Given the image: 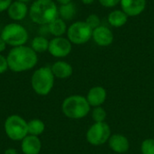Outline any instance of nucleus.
Wrapping results in <instances>:
<instances>
[{
	"label": "nucleus",
	"instance_id": "f03ea898",
	"mask_svg": "<svg viewBox=\"0 0 154 154\" xmlns=\"http://www.w3.org/2000/svg\"><path fill=\"white\" fill-rule=\"evenodd\" d=\"M29 16L36 24L48 25L59 17L58 6L53 0H35L29 8Z\"/></svg>",
	"mask_w": 154,
	"mask_h": 154
},
{
	"label": "nucleus",
	"instance_id": "412c9836",
	"mask_svg": "<svg viewBox=\"0 0 154 154\" xmlns=\"http://www.w3.org/2000/svg\"><path fill=\"white\" fill-rule=\"evenodd\" d=\"M27 126H28V134L30 135L39 136L42 134L45 130L44 123L41 119H38V118L30 120L27 124Z\"/></svg>",
	"mask_w": 154,
	"mask_h": 154
},
{
	"label": "nucleus",
	"instance_id": "bb28decb",
	"mask_svg": "<svg viewBox=\"0 0 154 154\" xmlns=\"http://www.w3.org/2000/svg\"><path fill=\"white\" fill-rule=\"evenodd\" d=\"M12 3L13 0H0V13L6 11Z\"/></svg>",
	"mask_w": 154,
	"mask_h": 154
},
{
	"label": "nucleus",
	"instance_id": "f257e3e1",
	"mask_svg": "<svg viewBox=\"0 0 154 154\" xmlns=\"http://www.w3.org/2000/svg\"><path fill=\"white\" fill-rule=\"evenodd\" d=\"M8 68L13 72H24L33 69L38 62L37 53L26 45L13 47L7 56Z\"/></svg>",
	"mask_w": 154,
	"mask_h": 154
},
{
	"label": "nucleus",
	"instance_id": "20e7f679",
	"mask_svg": "<svg viewBox=\"0 0 154 154\" xmlns=\"http://www.w3.org/2000/svg\"><path fill=\"white\" fill-rule=\"evenodd\" d=\"M61 109L67 117L70 119H80L89 113L90 105L86 97L74 95L64 99Z\"/></svg>",
	"mask_w": 154,
	"mask_h": 154
},
{
	"label": "nucleus",
	"instance_id": "9d476101",
	"mask_svg": "<svg viewBox=\"0 0 154 154\" xmlns=\"http://www.w3.org/2000/svg\"><path fill=\"white\" fill-rule=\"evenodd\" d=\"M120 5L127 16L134 17L140 15L145 10L147 0H121Z\"/></svg>",
	"mask_w": 154,
	"mask_h": 154
},
{
	"label": "nucleus",
	"instance_id": "7ed1b4c3",
	"mask_svg": "<svg viewBox=\"0 0 154 154\" xmlns=\"http://www.w3.org/2000/svg\"><path fill=\"white\" fill-rule=\"evenodd\" d=\"M55 77L51 67L37 69L32 75L31 86L32 90L39 96H47L54 86Z\"/></svg>",
	"mask_w": 154,
	"mask_h": 154
},
{
	"label": "nucleus",
	"instance_id": "1a4fd4ad",
	"mask_svg": "<svg viewBox=\"0 0 154 154\" xmlns=\"http://www.w3.org/2000/svg\"><path fill=\"white\" fill-rule=\"evenodd\" d=\"M72 50V43L68 38L54 37L50 41L48 51L50 54L55 58H64L67 57Z\"/></svg>",
	"mask_w": 154,
	"mask_h": 154
},
{
	"label": "nucleus",
	"instance_id": "9b49d317",
	"mask_svg": "<svg viewBox=\"0 0 154 154\" xmlns=\"http://www.w3.org/2000/svg\"><path fill=\"white\" fill-rule=\"evenodd\" d=\"M92 39L96 44L102 47H106L112 44L114 41L113 32L106 26L100 25L93 30Z\"/></svg>",
	"mask_w": 154,
	"mask_h": 154
},
{
	"label": "nucleus",
	"instance_id": "f3484780",
	"mask_svg": "<svg viewBox=\"0 0 154 154\" xmlns=\"http://www.w3.org/2000/svg\"><path fill=\"white\" fill-rule=\"evenodd\" d=\"M127 19H128V16L122 9L121 10H114L107 16L108 23L111 26L116 27V28L124 26L127 23Z\"/></svg>",
	"mask_w": 154,
	"mask_h": 154
},
{
	"label": "nucleus",
	"instance_id": "ddd939ff",
	"mask_svg": "<svg viewBox=\"0 0 154 154\" xmlns=\"http://www.w3.org/2000/svg\"><path fill=\"white\" fill-rule=\"evenodd\" d=\"M7 13L12 20L21 21L26 17L27 14H29V9L26 3L14 0L7 9Z\"/></svg>",
	"mask_w": 154,
	"mask_h": 154
},
{
	"label": "nucleus",
	"instance_id": "0eeeda50",
	"mask_svg": "<svg viewBox=\"0 0 154 154\" xmlns=\"http://www.w3.org/2000/svg\"><path fill=\"white\" fill-rule=\"evenodd\" d=\"M93 30L85 21H78L68 27V39L72 44L81 45L87 43L92 38Z\"/></svg>",
	"mask_w": 154,
	"mask_h": 154
},
{
	"label": "nucleus",
	"instance_id": "6e6552de",
	"mask_svg": "<svg viewBox=\"0 0 154 154\" xmlns=\"http://www.w3.org/2000/svg\"><path fill=\"white\" fill-rule=\"evenodd\" d=\"M111 130L106 123H95L87 133V140L93 145H101L109 140Z\"/></svg>",
	"mask_w": 154,
	"mask_h": 154
},
{
	"label": "nucleus",
	"instance_id": "39448f33",
	"mask_svg": "<svg viewBox=\"0 0 154 154\" xmlns=\"http://www.w3.org/2000/svg\"><path fill=\"white\" fill-rule=\"evenodd\" d=\"M28 122L18 115L9 116L4 124V130L6 136L14 142H21L28 135Z\"/></svg>",
	"mask_w": 154,
	"mask_h": 154
},
{
	"label": "nucleus",
	"instance_id": "c756f323",
	"mask_svg": "<svg viewBox=\"0 0 154 154\" xmlns=\"http://www.w3.org/2000/svg\"><path fill=\"white\" fill-rule=\"evenodd\" d=\"M57 3H59L60 5H66V4H69V3H71L72 0H55Z\"/></svg>",
	"mask_w": 154,
	"mask_h": 154
},
{
	"label": "nucleus",
	"instance_id": "a878e982",
	"mask_svg": "<svg viewBox=\"0 0 154 154\" xmlns=\"http://www.w3.org/2000/svg\"><path fill=\"white\" fill-rule=\"evenodd\" d=\"M7 69H9L7 59H6V57L0 54V74L5 73Z\"/></svg>",
	"mask_w": 154,
	"mask_h": 154
},
{
	"label": "nucleus",
	"instance_id": "7c9ffc66",
	"mask_svg": "<svg viewBox=\"0 0 154 154\" xmlns=\"http://www.w3.org/2000/svg\"><path fill=\"white\" fill-rule=\"evenodd\" d=\"M84 5H91V4H93L94 3V1L95 0H80Z\"/></svg>",
	"mask_w": 154,
	"mask_h": 154
},
{
	"label": "nucleus",
	"instance_id": "393cba45",
	"mask_svg": "<svg viewBox=\"0 0 154 154\" xmlns=\"http://www.w3.org/2000/svg\"><path fill=\"white\" fill-rule=\"evenodd\" d=\"M98 1L103 6H105L106 8L115 7L121 2V0H98Z\"/></svg>",
	"mask_w": 154,
	"mask_h": 154
},
{
	"label": "nucleus",
	"instance_id": "2eb2a0df",
	"mask_svg": "<svg viewBox=\"0 0 154 154\" xmlns=\"http://www.w3.org/2000/svg\"><path fill=\"white\" fill-rule=\"evenodd\" d=\"M106 97V92L105 88L102 87H95L89 90L87 97V100L90 106H99L105 102Z\"/></svg>",
	"mask_w": 154,
	"mask_h": 154
},
{
	"label": "nucleus",
	"instance_id": "2f4dec72",
	"mask_svg": "<svg viewBox=\"0 0 154 154\" xmlns=\"http://www.w3.org/2000/svg\"><path fill=\"white\" fill-rule=\"evenodd\" d=\"M17 1H21V2H23V3H27V2H29L31 0H17Z\"/></svg>",
	"mask_w": 154,
	"mask_h": 154
},
{
	"label": "nucleus",
	"instance_id": "5701e85b",
	"mask_svg": "<svg viewBox=\"0 0 154 154\" xmlns=\"http://www.w3.org/2000/svg\"><path fill=\"white\" fill-rule=\"evenodd\" d=\"M143 154H154V140L147 139L142 144Z\"/></svg>",
	"mask_w": 154,
	"mask_h": 154
},
{
	"label": "nucleus",
	"instance_id": "c85d7f7f",
	"mask_svg": "<svg viewBox=\"0 0 154 154\" xmlns=\"http://www.w3.org/2000/svg\"><path fill=\"white\" fill-rule=\"evenodd\" d=\"M4 154H18L17 151L15 149H13V148H9V149H6L5 151Z\"/></svg>",
	"mask_w": 154,
	"mask_h": 154
},
{
	"label": "nucleus",
	"instance_id": "cd10ccee",
	"mask_svg": "<svg viewBox=\"0 0 154 154\" xmlns=\"http://www.w3.org/2000/svg\"><path fill=\"white\" fill-rule=\"evenodd\" d=\"M6 43H5V42L3 40V38L0 36V53L1 52H3L5 50V48H6Z\"/></svg>",
	"mask_w": 154,
	"mask_h": 154
},
{
	"label": "nucleus",
	"instance_id": "b1692460",
	"mask_svg": "<svg viewBox=\"0 0 154 154\" xmlns=\"http://www.w3.org/2000/svg\"><path fill=\"white\" fill-rule=\"evenodd\" d=\"M89 26H90V28L92 29V30H94V29H96L97 27H98V26H100L101 24H100V18L97 15V14H89L88 17H87V19H86V21H85Z\"/></svg>",
	"mask_w": 154,
	"mask_h": 154
},
{
	"label": "nucleus",
	"instance_id": "6ab92c4d",
	"mask_svg": "<svg viewBox=\"0 0 154 154\" xmlns=\"http://www.w3.org/2000/svg\"><path fill=\"white\" fill-rule=\"evenodd\" d=\"M76 5L71 2L66 5H61L58 7L59 17L63 19L64 21L72 20L76 14Z\"/></svg>",
	"mask_w": 154,
	"mask_h": 154
},
{
	"label": "nucleus",
	"instance_id": "a211bd4d",
	"mask_svg": "<svg viewBox=\"0 0 154 154\" xmlns=\"http://www.w3.org/2000/svg\"><path fill=\"white\" fill-rule=\"evenodd\" d=\"M49 32L54 37H61L67 32L68 27L66 22L60 17H57L48 24Z\"/></svg>",
	"mask_w": 154,
	"mask_h": 154
},
{
	"label": "nucleus",
	"instance_id": "4468645a",
	"mask_svg": "<svg viewBox=\"0 0 154 154\" xmlns=\"http://www.w3.org/2000/svg\"><path fill=\"white\" fill-rule=\"evenodd\" d=\"M51 69L54 77L58 79H67L70 77L73 72L71 65L63 60H58L54 62Z\"/></svg>",
	"mask_w": 154,
	"mask_h": 154
},
{
	"label": "nucleus",
	"instance_id": "f8f14e48",
	"mask_svg": "<svg viewBox=\"0 0 154 154\" xmlns=\"http://www.w3.org/2000/svg\"><path fill=\"white\" fill-rule=\"evenodd\" d=\"M23 154H39L42 150V142L39 136L28 134L21 141Z\"/></svg>",
	"mask_w": 154,
	"mask_h": 154
},
{
	"label": "nucleus",
	"instance_id": "4be33fe9",
	"mask_svg": "<svg viewBox=\"0 0 154 154\" xmlns=\"http://www.w3.org/2000/svg\"><path fill=\"white\" fill-rule=\"evenodd\" d=\"M106 111L104 108L100 107V106H97L94 111H93V114H92V116H93V119L96 123H101V122H104L105 121V118H106Z\"/></svg>",
	"mask_w": 154,
	"mask_h": 154
},
{
	"label": "nucleus",
	"instance_id": "423d86ee",
	"mask_svg": "<svg viewBox=\"0 0 154 154\" xmlns=\"http://www.w3.org/2000/svg\"><path fill=\"white\" fill-rule=\"evenodd\" d=\"M7 45L12 47H18L25 45L29 39L27 30L17 23H11L6 24L0 35Z\"/></svg>",
	"mask_w": 154,
	"mask_h": 154
},
{
	"label": "nucleus",
	"instance_id": "dca6fc26",
	"mask_svg": "<svg viewBox=\"0 0 154 154\" xmlns=\"http://www.w3.org/2000/svg\"><path fill=\"white\" fill-rule=\"evenodd\" d=\"M110 148L118 153L125 152L129 149V142L126 137L121 134H114L109 138Z\"/></svg>",
	"mask_w": 154,
	"mask_h": 154
},
{
	"label": "nucleus",
	"instance_id": "aec40b11",
	"mask_svg": "<svg viewBox=\"0 0 154 154\" xmlns=\"http://www.w3.org/2000/svg\"><path fill=\"white\" fill-rule=\"evenodd\" d=\"M49 43H50V41L46 37L39 35L32 39V43H31V48L36 53H42L48 51Z\"/></svg>",
	"mask_w": 154,
	"mask_h": 154
}]
</instances>
